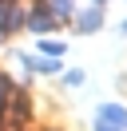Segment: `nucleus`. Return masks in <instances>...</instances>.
<instances>
[{"mask_svg":"<svg viewBox=\"0 0 127 131\" xmlns=\"http://www.w3.org/2000/svg\"><path fill=\"white\" fill-rule=\"evenodd\" d=\"M24 28H28L32 36H48L60 28V20L52 16V12L44 8V0H36V4H28V16H24Z\"/></svg>","mask_w":127,"mask_h":131,"instance_id":"1","label":"nucleus"},{"mask_svg":"<svg viewBox=\"0 0 127 131\" xmlns=\"http://www.w3.org/2000/svg\"><path fill=\"white\" fill-rule=\"evenodd\" d=\"M71 24H76L79 36H95V32L103 28V8H95V4H91V8L76 12V16H71Z\"/></svg>","mask_w":127,"mask_h":131,"instance_id":"2","label":"nucleus"},{"mask_svg":"<svg viewBox=\"0 0 127 131\" xmlns=\"http://www.w3.org/2000/svg\"><path fill=\"white\" fill-rule=\"evenodd\" d=\"M95 119H99V123H111V127H123V131H127V107H119V103H99Z\"/></svg>","mask_w":127,"mask_h":131,"instance_id":"3","label":"nucleus"},{"mask_svg":"<svg viewBox=\"0 0 127 131\" xmlns=\"http://www.w3.org/2000/svg\"><path fill=\"white\" fill-rule=\"evenodd\" d=\"M20 64L24 68H28V72H40V75H56V72H60V60H56V56H20Z\"/></svg>","mask_w":127,"mask_h":131,"instance_id":"4","label":"nucleus"},{"mask_svg":"<svg viewBox=\"0 0 127 131\" xmlns=\"http://www.w3.org/2000/svg\"><path fill=\"white\" fill-rule=\"evenodd\" d=\"M44 8L52 12V16L60 20V24H68V20L76 16V0H44Z\"/></svg>","mask_w":127,"mask_h":131,"instance_id":"5","label":"nucleus"},{"mask_svg":"<svg viewBox=\"0 0 127 131\" xmlns=\"http://www.w3.org/2000/svg\"><path fill=\"white\" fill-rule=\"evenodd\" d=\"M36 48H40V52H44V56H56V60H60V56H64V52H68V44H64V40H40V44H36Z\"/></svg>","mask_w":127,"mask_h":131,"instance_id":"6","label":"nucleus"},{"mask_svg":"<svg viewBox=\"0 0 127 131\" xmlns=\"http://www.w3.org/2000/svg\"><path fill=\"white\" fill-rule=\"evenodd\" d=\"M12 91H16V88H12V80H8V75L0 72V115L8 111V95H12Z\"/></svg>","mask_w":127,"mask_h":131,"instance_id":"7","label":"nucleus"},{"mask_svg":"<svg viewBox=\"0 0 127 131\" xmlns=\"http://www.w3.org/2000/svg\"><path fill=\"white\" fill-rule=\"evenodd\" d=\"M64 83H68V88H79V83H83V72H79V68H71V72L64 75Z\"/></svg>","mask_w":127,"mask_h":131,"instance_id":"8","label":"nucleus"},{"mask_svg":"<svg viewBox=\"0 0 127 131\" xmlns=\"http://www.w3.org/2000/svg\"><path fill=\"white\" fill-rule=\"evenodd\" d=\"M95 131H123V127H111V123H99V119H95Z\"/></svg>","mask_w":127,"mask_h":131,"instance_id":"9","label":"nucleus"},{"mask_svg":"<svg viewBox=\"0 0 127 131\" xmlns=\"http://www.w3.org/2000/svg\"><path fill=\"white\" fill-rule=\"evenodd\" d=\"M91 4H95V8H103V4H107V0H91Z\"/></svg>","mask_w":127,"mask_h":131,"instance_id":"10","label":"nucleus"},{"mask_svg":"<svg viewBox=\"0 0 127 131\" xmlns=\"http://www.w3.org/2000/svg\"><path fill=\"white\" fill-rule=\"evenodd\" d=\"M52 131H56V127H52Z\"/></svg>","mask_w":127,"mask_h":131,"instance_id":"11","label":"nucleus"}]
</instances>
